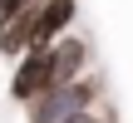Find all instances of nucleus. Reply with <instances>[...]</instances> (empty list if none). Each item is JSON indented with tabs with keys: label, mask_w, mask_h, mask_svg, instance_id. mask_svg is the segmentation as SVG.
I'll return each mask as SVG.
<instances>
[{
	"label": "nucleus",
	"mask_w": 133,
	"mask_h": 123,
	"mask_svg": "<svg viewBox=\"0 0 133 123\" xmlns=\"http://www.w3.org/2000/svg\"><path fill=\"white\" fill-rule=\"evenodd\" d=\"M94 99H99V79L84 74L74 84H54L39 99H30L25 104V118L30 123H64V118H74V113H84V108H94Z\"/></svg>",
	"instance_id": "obj_1"
},
{
	"label": "nucleus",
	"mask_w": 133,
	"mask_h": 123,
	"mask_svg": "<svg viewBox=\"0 0 133 123\" xmlns=\"http://www.w3.org/2000/svg\"><path fill=\"white\" fill-rule=\"evenodd\" d=\"M44 89H54L49 49H44V44H30V49L15 59V74H10V99H15V104H30V99H39Z\"/></svg>",
	"instance_id": "obj_2"
},
{
	"label": "nucleus",
	"mask_w": 133,
	"mask_h": 123,
	"mask_svg": "<svg viewBox=\"0 0 133 123\" xmlns=\"http://www.w3.org/2000/svg\"><path fill=\"white\" fill-rule=\"evenodd\" d=\"M89 39L84 35H59L54 44H49V69H54V84H74V79H84L89 74Z\"/></svg>",
	"instance_id": "obj_3"
},
{
	"label": "nucleus",
	"mask_w": 133,
	"mask_h": 123,
	"mask_svg": "<svg viewBox=\"0 0 133 123\" xmlns=\"http://www.w3.org/2000/svg\"><path fill=\"white\" fill-rule=\"evenodd\" d=\"M79 20V0H39V15H35V44H54L59 35H69Z\"/></svg>",
	"instance_id": "obj_4"
},
{
	"label": "nucleus",
	"mask_w": 133,
	"mask_h": 123,
	"mask_svg": "<svg viewBox=\"0 0 133 123\" xmlns=\"http://www.w3.org/2000/svg\"><path fill=\"white\" fill-rule=\"evenodd\" d=\"M35 15H39V0H30L15 20L0 25V54H5V59H20V54L35 44Z\"/></svg>",
	"instance_id": "obj_5"
},
{
	"label": "nucleus",
	"mask_w": 133,
	"mask_h": 123,
	"mask_svg": "<svg viewBox=\"0 0 133 123\" xmlns=\"http://www.w3.org/2000/svg\"><path fill=\"white\" fill-rule=\"evenodd\" d=\"M25 5H30V0H0V25H5V20H15Z\"/></svg>",
	"instance_id": "obj_6"
},
{
	"label": "nucleus",
	"mask_w": 133,
	"mask_h": 123,
	"mask_svg": "<svg viewBox=\"0 0 133 123\" xmlns=\"http://www.w3.org/2000/svg\"><path fill=\"white\" fill-rule=\"evenodd\" d=\"M64 123H104V118H99L94 108H84V113H74V118H64Z\"/></svg>",
	"instance_id": "obj_7"
}]
</instances>
